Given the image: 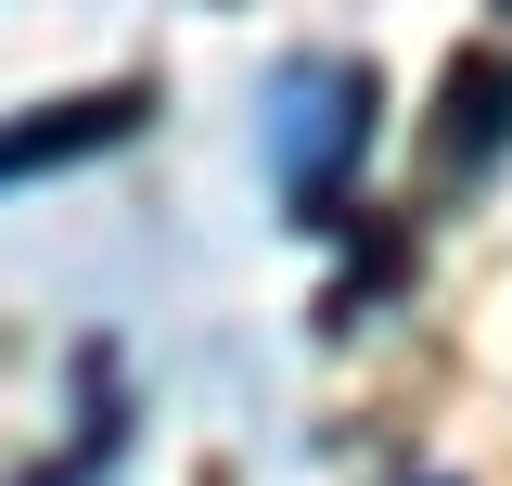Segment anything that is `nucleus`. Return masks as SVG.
<instances>
[{
    "instance_id": "3",
    "label": "nucleus",
    "mask_w": 512,
    "mask_h": 486,
    "mask_svg": "<svg viewBox=\"0 0 512 486\" xmlns=\"http://www.w3.org/2000/svg\"><path fill=\"white\" fill-rule=\"evenodd\" d=\"M500 154H512V52H500V39H474V52H448V77H436L423 167H436V180H487Z\"/></svg>"
},
{
    "instance_id": "1",
    "label": "nucleus",
    "mask_w": 512,
    "mask_h": 486,
    "mask_svg": "<svg viewBox=\"0 0 512 486\" xmlns=\"http://www.w3.org/2000/svg\"><path fill=\"white\" fill-rule=\"evenodd\" d=\"M372 116H384V77L359 52H295L269 77V192L333 231L346 192H359V154H372Z\"/></svg>"
},
{
    "instance_id": "2",
    "label": "nucleus",
    "mask_w": 512,
    "mask_h": 486,
    "mask_svg": "<svg viewBox=\"0 0 512 486\" xmlns=\"http://www.w3.org/2000/svg\"><path fill=\"white\" fill-rule=\"evenodd\" d=\"M141 116H154V90H141V77H103V90L26 103V116L0 128V192H26V180H52V167H90V154L141 141Z\"/></svg>"
}]
</instances>
